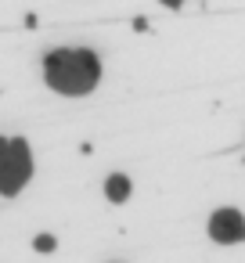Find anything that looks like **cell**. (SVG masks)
Here are the masks:
<instances>
[{
  "label": "cell",
  "mask_w": 245,
  "mask_h": 263,
  "mask_svg": "<svg viewBox=\"0 0 245 263\" xmlns=\"http://www.w3.org/2000/svg\"><path fill=\"white\" fill-rule=\"evenodd\" d=\"M130 191H134V184H130L126 173H112V177L105 180V195H108V202H116V205H123V202L130 198Z\"/></svg>",
  "instance_id": "obj_4"
},
{
  "label": "cell",
  "mask_w": 245,
  "mask_h": 263,
  "mask_svg": "<svg viewBox=\"0 0 245 263\" xmlns=\"http://www.w3.org/2000/svg\"><path fill=\"white\" fill-rule=\"evenodd\" d=\"M33 245H36V252H54V245H58V241H54L51 234H36V241H33Z\"/></svg>",
  "instance_id": "obj_5"
},
{
  "label": "cell",
  "mask_w": 245,
  "mask_h": 263,
  "mask_svg": "<svg viewBox=\"0 0 245 263\" xmlns=\"http://www.w3.org/2000/svg\"><path fill=\"white\" fill-rule=\"evenodd\" d=\"M44 80H47L51 90L80 98V94H90L98 87L101 62L87 47H62V51H51L44 58Z\"/></svg>",
  "instance_id": "obj_1"
},
{
  "label": "cell",
  "mask_w": 245,
  "mask_h": 263,
  "mask_svg": "<svg viewBox=\"0 0 245 263\" xmlns=\"http://www.w3.org/2000/svg\"><path fill=\"white\" fill-rule=\"evenodd\" d=\"M205 231L216 245H238V241H245V216L238 209H216L209 216Z\"/></svg>",
  "instance_id": "obj_3"
},
{
  "label": "cell",
  "mask_w": 245,
  "mask_h": 263,
  "mask_svg": "<svg viewBox=\"0 0 245 263\" xmlns=\"http://www.w3.org/2000/svg\"><path fill=\"white\" fill-rule=\"evenodd\" d=\"M8 144H11V141L0 137V173H4V162H8Z\"/></svg>",
  "instance_id": "obj_6"
},
{
  "label": "cell",
  "mask_w": 245,
  "mask_h": 263,
  "mask_svg": "<svg viewBox=\"0 0 245 263\" xmlns=\"http://www.w3.org/2000/svg\"><path fill=\"white\" fill-rule=\"evenodd\" d=\"M33 177V155H29V144L22 137H11L8 144V162H4V173H0V195H18Z\"/></svg>",
  "instance_id": "obj_2"
},
{
  "label": "cell",
  "mask_w": 245,
  "mask_h": 263,
  "mask_svg": "<svg viewBox=\"0 0 245 263\" xmlns=\"http://www.w3.org/2000/svg\"><path fill=\"white\" fill-rule=\"evenodd\" d=\"M162 4H166V8H180V0H162Z\"/></svg>",
  "instance_id": "obj_7"
}]
</instances>
